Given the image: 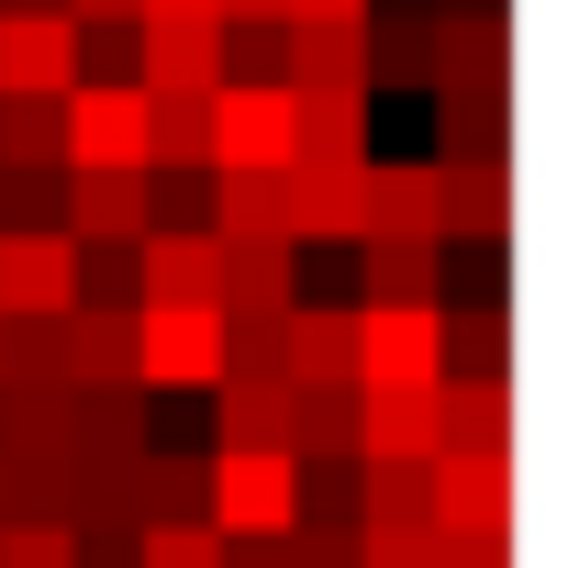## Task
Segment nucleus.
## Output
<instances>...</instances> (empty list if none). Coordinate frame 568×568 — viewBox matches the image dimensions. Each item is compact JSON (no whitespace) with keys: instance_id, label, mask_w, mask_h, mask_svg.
I'll return each instance as SVG.
<instances>
[{"instance_id":"9b49d317","label":"nucleus","mask_w":568,"mask_h":568,"mask_svg":"<svg viewBox=\"0 0 568 568\" xmlns=\"http://www.w3.org/2000/svg\"><path fill=\"white\" fill-rule=\"evenodd\" d=\"M223 256V302L212 313H291L302 302V245H278V234H212Z\"/></svg>"},{"instance_id":"cd10ccee","label":"nucleus","mask_w":568,"mask_h":568,"mask_svg":"<svg viewBox=\"0 0 568 568\" xmlns=\"http://www.w3.org/2000/svg\"><path fill=\"white\" fill-rule=\"evenodd\" d=\"M212 234H278L291 245V168H256V179L212 168Z\"/></svg>"},{"instance_id":"473e14b6","label":"nucleus","mask_w":568,"mask_h":568,"mask_svg":"<svg viewBox=\"0 0 568 568\" xmlns=\"http://www.w3.org/2000/svg\"><path fill=\"white\" fill-rule=\"evenodd\" d=\"M145 168H212V101H145Z\"/></svg>"},{"instance_id":"49530a36","label":"nucleus","mask_w":568,"mask_h":568,"mask_svg":"<svg viewBox=\"0 0 568 568\" xmlns=\"http://www.w3.org/2000/svg\"><path fill=\"white\" fill-rule=\"evenodd\" d=\"M446 12H501V0H435V23H446Z\"/></svg>"},{"instance_id":"412c9836","label":"nucleus","mask_w":568,"mask_h":568,"mask_svg":"<svg viewBox=\"0 0 568 568\" xmlns=\"http://www.w3.org/2000/svg\"><path fill=\"white\" fill-rule=\"evenodd\" d=\"M435 90H513V34H501V12H446V23H435Z\"/></svg>"},{"instance_id":"e433bc0d","label":"nucleus","mask_w":568,"mask_h":568,"mask_svg":"<svg viewBox=\"0 0 568 568\" xmlns=\"http://www.w3.org/2000/svg\"><path fill=\"white\" fill-rule=\"evenodd\" d=\"M79 313H134V245H79Z\"/></svg>"},{"instance_id":"1a4fd4ad","label":"nucleus","mask_w":568,"mask_h":568,"mask_svg":"<svg viewBox=\"0 0 568 568\" xmlns=\"http://www.w3.org/2000/svg\"><path fill=\"white\" fill-rule=\"evenodd\" d=\"M123 513H134V535H156V524H212V457H201V446H145L134 479H123Z\"/></svg>"},{"instance_id":"a18cd8bd","label":"nucleus","mask_w":568,"mask_h":568,"mask_svg":"<svg viewBox=\"0 0 568 568\" xmlns=\"http://www.w3.org/2000/svg\"><path fill=\"white\" fill-rule=\"evenodd\" d=\"M0 12H57V23H68V0H0Z\"/></svg>"},{"instance_id":"37998d69","label":"nucleus","mask_w":568,"mask_h":568,"mask_svg":"<svg viewBox=\"0 0 568 568\" xmlns=\"http://www.w3.org/2000/svg\"><path fill=\"white\" fill-rule=\"evenodd\" d=\"M223 23H291V0H223Z\"/></svg>"},{"instance_id":"39448f33","label":"nucleus","mask_w":568,"mask_h":568,"mask_svg":"<svg viewBox=\"0 0 568 568\" xmlns=\"http://www.w3.org/2000/svg\"><path fill=\"white\" fill-rule=\"evenodd\" d=\"M212 535H291V457L212 446Z\"/></svg>"},{"instance_id":"ddd939ff","label":"nucleus","mask_w":568,"mask_h":568,"mask_svg":"<svg viewBox=\"0 0 568 568\" xmlns=\"http://www.w3.org/2000/svg\"><path fill=\"white\" fill-rule=\"evenodd\" d=\"M68 168H145V90H68Z\"/></svg>"},{"instance_id":"c9c22d12","label":"nucleus","mask_w":568,"mask_h":568,"mask_svg":"<svg viewBox=\"0 0 568 568\" xmlns=\"http://www.w3.org/2000/svg\"><path fill=\"white\" fill-rule=\"evenodd\" d=\"M0 379L68 390V324H0Z\"/></svg>"},{"instance_id":"5701e85b","label":"nucleus","mask_w":568,"mask_h":568,"mask_svg":"<svg viewBox=\"0 0 568 568\" xmlns=\"http://www.w3.org/2000/svg\"><path fill=\"white\" fill-rule=\"evenodd\" d=\"M368 234L446 245V234H435V156H368Z\"/></svg>"},{"instance_id":"6ab92c4d","label":"nucleus","mask_w":568,"mask_h":568,"mask_svg":"<svg viewBox=\"0 0 568 568\" xmlns=\"http://www.w3.org/2000/svg\"><path fill=\"white\" fill-rule=\"evenodd\" d=\"M291 390H357V302H291Z\"/></svg>"},{"instance_id":"dca6fc26","label":"nucleus","mask_w":568,"mask_h":568,"mask_svg":"<svg viewBox=\"0 0 568 568\" xmlns=\"http://www.w3.org/2000/svg\"><path fill=\"white\" fill-rule=\"evenodd\" d=\"M435 535H513V457H435Z\"/></svg>"},{"instance_id":"a878e982","label":"nucleus","mask_w":568,"mask_h":568,"mask_svg":"<svg viewBox=\"0 0 568 568\" xmlns=\"http://www.w3.org/2000/svg\"><path fill=\"white\" fill-rule=\"evenodd\" d=\"M435 335H446V379H513V313L501 302H457V313H435Z\"/></svg>"},{"instance_id":"7ed1b4c3","label":"nucleus","mask_w":568,"mask_h":568,"mask_svg":"<svg viewBox=\"0 0 568 568\" xmlns=\"http://www.w3.org/2000/svg\"><path fill=\"white\" fill-rule=\"evenodd\" d=\"M68 313H79V245L0 234V324H68Z\"/></svg>"},{"instance_id":"423d86ee","label":"nucleus","mask_w":568,"mask_h":568,"mask_svg":"<svg viewBox=\"0 0 568 568\" xmlns=\"http://www.w3.org/2000/svg\"><path fill=\"white\" fill-rule=\"evenodd\" d=\"M134 90L145 101H212L223 90V23H134Z\"/></svg>"},{"instance_id":"79ce46f5","label":"nucleus","mask_w":568,"mask_h":568,"mask_svg":"<svg viewBox=\"0 0 568 568\" xmlns=\"http://www.w3.org/2000/svg\"><path fill=\"white\" fill-rule=\"evenodd\" d=\"M291 23H368V0H291Z\"/></svg>"},{"instance_id":"6e6552de","label":"nucleus","mask_w":568,"mask_h":568,"mask_svg":"<svg viewBox=\"0 0 568 568\" xmlns=\"http://www.w3.org/2000/svg\"><path fill=\"white\" fill-rule=\"evenodd\" d=\"M212 168L223 179L291 168V90H212Z\"/></svg>"},{"instance_id":"72a5a7b5","label":"nucleus","mask_w":568,"mask_h":568,"mask_svg":"<svg viewBox=\"0 0 568 568\" xmlns=\"http://www.w3.org/2000/svg\"><path fill=\"white\" fill-rule=\"evenodd\" d=\"M291 457H357V390H291Z\"/></svg>"},{"instance_id":"a19ab883","label":"nucleus","mask_w":568,"mask_h":568,"mask_svg":"<svg viewBox=\"0 0 568 568\" xmlns=\"http://www.w3.org/2000/svg\"><path fill=\"white\" fill-rule=\"evenodd\" d=\"M357 568H435V524H357Z\"/></svg>"},{"instance_id":"58836bf2","label":"nucleus","mask_w":568,"mask_h":568,"mask_svg":"<svg viewBox=\"0 0 568 568\" xmlns=\"http://www.w3.org/2000/svg\"><path fill=\"white\" fill-rule=\"evenodd\" d=\"M134 568H223V535L212 524H156V535H134Z\"/></svg>"},{"instance_id":"c03bdc74","label":"nucleus","mask_w":568,"mask_h":568,"mask_svg":"<svg viewBox=\"0 0 568 568\" xmlns=\"http://www.w3.org/2000/svg\"><path fill=\"white\" fill-rule=\"evenodd\" d=\"M68 23H134V0H68Z\"/></svg>"},{"instance_id":"9d476101","label":"nucleus","mask_w":568,"mask_h":568,"mask_svg":"<svg viewBox=\"0 0 568 568\" xmlns=\"http://www.w3.org/2000/svg\"><path fill=\"white\" fill-rule=\"evenodd\" d=\"M212 313L223 302V256H212V234H145L134 245V313Z\"/></svg>"},{"instance_id":"393cba45","label":"nucleus","mask_w":568,"mask_h":568,"mask_svg":"<svg viewBox=\"0 0 568 568\" xmlns=\"http://www.w3.org/2000/svg\"><path fill=\"white\" fill-rule=\"evenodd\" d=\"M68 390H134V313H68Z\"/></svg>"},{"instance_id":"20e7f679","label":"nucleus","mask_w":568,"mask_h":568,"mask_svg":"<svg viewBox=\"0 0 568 568\" xmlns=\"http://www.w3.org/2000/svg\"><path fill=\"white\" fill-rule=\"evenodd\" d=\"M435 234L513 245V156H435Z\"/></svg>"},{"instance_id":"2f4dec72","label":"nucleus","mask_w":568,"mask_h":568,"mask_svg":"<svg viewBox=\"0 0 568 568\" xmlns=\"http://www.w3.org/2000/svg\"><path fill=\"white\" fill-rule=\"evenodd\" d=\"M0 168H68V101H0Z\"/></svg>"},{"instance_id":"f704fd0d","label":"nucleus","mask_w":568,"mask_h":568,"mask_svg":"<svg viewBox=\"0 0 568 568\" xmlns=\"http://www.w3.org/2000/svg\"><path fill=\"white\" fill-rule=\"evenodd\" d=\"M223 368L291 379V313H223Z\"/></svg>"},{"instance_id":"b1692460","label":"nucleus","mask_w":568,"mask_h":568,"mask_svg":"<svg viewBox=\"0 0 568 568\" xmlns=\"http://www.w3.org/2000/svg\"><path fill=\"white\" fill-rule=\"evenodd\" d=\"M379 302H435V245L357 234V313H379Z\"/></svg>"},{"instance_id":"f03ea898","label":"nucleus","mask_w":568,"mask_h":568,"mask_svg":"<svg viewBox=\"0 0 568 568\" xmlns=\"http://www.w3.org/2000/svg\"><path fill=\"white\" fill-rule=\"evenodd\" d=\"M223 379V313H134V390H212Z\"/></svg>"},{"instance_id":"4468645a","label":"nucleus","mask_w":568,"mask_h":568,"mask_svg":"<svg viewBox=\"0 0 568 568\" xmlns=\"http://www.w3.org/2000/svg\"><path fill=\"white\" fill-rule=\"evenodd\" d=\"M68 245H145V168H68Z\"/></svg>"},{"instance_id":"ea45409f","label":"nucleus","mask_w":568,"mask_h":568,"mask_svg":"<svg viewBox=\"0 0 568 568\" xmlns=\"http://www.w3.org/2000/svg\"><path fill=\"white\" fill-rule=\"evenodd\" d=\"M0 568H79V546H68V524L12 513V524H0Z\"/></svg>"},{"instance_id":"bb28decb","label":"nucleus","mask_w":568,"mask_h":568,"mask_svg":"<svg viewBox=\"0 0 568 568\" xmlns=\"http://www.w3.org/2000/svg\"><path fill=\"white\" fill-rule=\"evenodd\" d=\"M357 524H435V457H357Z\"/></svg>"},{"instance_id":"f257e3e1","label":"nucleus","mask_w":568,"mask_h":568,"mask_svg":"<svg viewBox=\"0 0 568 568\" xmlns=\"http://www.w3.org/2000/svg\"><path fill=\"white\" fill-rule=\"evenodd\" d=\"M435 379H446L435 302H379V313H357V390H435Z\"/></svg>"},{"instance_id":"0eeeda50","label":"nucleus","mask_w":568,"mask_h":568,"mask_svg":"<svg viewBox=\"0 0 568 568\" xmlns=\"http://www.w3.org/2000/svg\"><path fill=\"white\" fill-rule=\"evenodd\" d=\"M79 90V23L0 12V101H68Z\"/></svg>"},{"instance_id":"c85d7f7f","label":"nucleus","mask_w":568,"mask_h":568,"mask_svg":"<svg viewBox=\"0 0 568 568\" xmlns=\"http://www.w3.org/2000/svg\"><path fill=\"white\" fill-rule=\"evenodd\" d=\"M424 101H435V134H446V156H513V134H501L513 90H424Z\"/></svg>"},{"instance_id":"c756f323","label":"nucleus","mask_w":568,"mask_h":568,"mask_svg":"<svg viewBox=\"0 0 568 568\" xmlns=\"http://www.w3.org/2000/svg\"><path fill=\"white\" fill-rule=\"evenodd\" d=\"M0 446H23V457H68V390L0 379Z\"/></svg>"},{"instance_id":"7c9ffc66","label":"nucleus","mask_w":568,"mask_h":568,"mask_svg":"<svg viewBox=\"0 0 568 568\" xmlns=\"http://www.w3.org/2000/svg\"><path fill=\"white\" fill-rule=\"evenodd\" d=\"M0 234H68V168H0Z\"/></svg>"},{"instance_id":"4c0bfd02","label":"nucleus","mask_w":568,"mask_h":568,"mask_svg":"<svg viewBox=\"0 0 568 568\" xmlns=\"http://www.w3.org/2000/svg\"><path fill=\"white\" fill-rule=\"evenodd\" d=\"M79 90H134V23H79Z\"/></svg>"},{"instance_id":"4be33fe9","label":"nucleus","mask_w":568,"mask_h":568,"mask_svg":"<svg viewBox=\"0 0 568 568\" xmlns=\"http://www.w3.org/2000/svg\"><path fill=\"white\" fill-rule=\"evenodd\" d=\"M424 101L435 90V23L424 12H368V101Z\"/></svg>"},{"instance_id":"a211bd4d","label":"nucleus","mask_w":568,"mask_h":568,"mask_svg":"<svg viewBox=\"0 0 568 568\" xmlns=\"http://www.w3.org/2000/svg\"><path fill=\"white\" fill-rule=\"evenodd\" d=\"M368 234V168H291V245H357Z\"/></svg>"},{"instance_id":"f8f14e48","label":"nucleus","mask_w":568,"mask_h":568,"mask_svg":"<svg viewBox=\"0 0 568 568\" xmlns=\"http://www.w3.org/2000/svg\"><path fill=\"white\" fill-rule=\"evenodd\" d=\"M278 90H357L368 101V23H278Z\"/></svg>"},{"instance_id":"f3484780","label":"nucleus","mask_w":568,"mask_h":568,"mask_svg":"<svg viewBox=\"0 0 568 568\" xmlns=\"http://www.w3.org/2000/svg\"><path fill=\"white\" fill-rule=\"evenodd\" d=\"M291 168H368V101L357 90H291Z\"/></svg>"},{"instance_id":"aec40b11","label":"nucleus","mask_w":568,"mask_h":568,"mask_svg":"<svg viewBox=\"0 0 568 568\" xmlns=\"http://www.w3.org/2000/svg\"><path fill=\"white\" fill-rule=\"evenodd\" d=\"M212 446H267V457H291V379L223 368V379H212Z\"/></svg>"},{"instance_id":"2eb2a0df","label":"nucleus","mask_w":568,"mask_h":568,"mask_svg":"<svg viewBox=\"0 0 568 568\" xmlns=\"http://www.w3.org/2000/svg\"><path fill=\"white\" fill-rule=\"evenodd\" d=\"M435 457H513V379H435Z\"/></svg>"}]
</instances>
